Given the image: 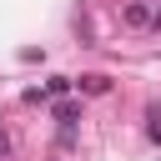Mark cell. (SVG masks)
<instances>
[{
	"instance_id": "cell-5",
	"label": "cell",
	"mask_w": 161,
	"mask_h": 161,
	"mask_svg": "<svg viewBox=\"0 0 161 161\" xmlns=\"http://www.w3.org/2000/svg\"><path fill=\"white\" fill-rule=\"evenodd\" d=\"M5 151H10V136H5V131H0V161H5Z\"/></svg>"
},
{
	"instance_id": "cell-2",
	"label": "cell",
	"mask_w": 161,
	"mask_h": 161,
	"mask_svg": "<svg viewBox=\"0 0 161 161\" xmlns=\"http://www.w3.org/2000/svg\"><path fill=\"white\" fill-rule=\"evenodd\" d=\"M75 86H80V96H106V91H111V80H106V75H80Z\"/></svg>"
},
{
	"instance_id": "cell-4",
	"label": "cell",
	"mask_w": 161,
	"mask_h": 161,
	"mask_svg": "<svg viewBox=\"0 0 161 161\" xmlns=\"http://www.w3.org/2000/svg\"><path fill=\"white\" fill-rule=\"evenodd\" d=\"M65 91H70V80H65V75H55V80L45 86V96H65Z\"/></svg>"
},
{
	"instance_id": "cell-3",
	"label": "cell",
	"mask_w": 161,
	"mask_h": 161,
	"mask_svg": "<svg viewBox=\"0 0 161 161\" xmlns=\"http://www.w3.org/2000/svg\"><path fill=\"white\" fill-rule=\"evenodd\" d=\"M75 116H80V106H75V101H60V106H55V121H60L65 131L75 126Z\"/></svg>"
},
{
	"instance_id": "cell-1",
	"label": "cell",
	"mask_w": 161,
	"mask_h": 161,
	"mask_svg": "<svg viewBox=\"0 0 161 161\" xmlns=\"http://www.w3.org/2000/svg\"><path fill=\"white\" fill-rule=\"evenodd\" d=\"M121 20H126V25H151V5H146V0H126Z\"/></svg>"
},
{
	"instance_id": "cell-6",
	"label": "cell",
	"mask_w": 161,
	"mask_h": 161,
	"mask_svg": "<svg viewBox=\"0 0 161 161\" xmlns=\"http://www.w3.org/2000/svg\"><path fill=\"white\" fill-rule=\"evenodd\" d=\"M151 30H156V35H161V10H156V15H151Z\"/></svg>"
}]
</instances>
